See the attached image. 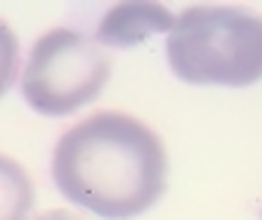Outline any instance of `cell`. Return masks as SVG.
<instances>
[{
  "mask_svg": "<svg viewBox=\"0 0 262 220\" xmlns=\"http://www.w3.org/2000/svg\"><path fill=\"white\" fill-rule=\"evenodd\" d=\"M174 15L162 3H118L97 27L100 47H136L147 35L171 33Z\"/></svg>",
  "mask_w": 262,
  "mask_h": 220,
  "instance_id": "277c9868",
  "label": "cell"
},
{
  "mask_svg": "<svg viewBox=\"0 0 262 220\" xmlns=\"http://www.w3.org/2000/svg\"><path fill=\"white\" fill-rule=\"evenodd\" d=\"M112 65L103 47L89 35L59 27L30 47L21 94L27 106L45 117L74 115L106 88Z\"/></svg>",
  "mask_w": 262,
  "mask_h": 220,
  "instance_id": "3957f363",
  "label": "cell"
},
{
  "mask_svg": "<svg viewBox=\"0 0 262 220\" xmlns=\"http://www.w3.org/2000/svg\"><path fill=\"white\" fill-rule=\"evenodd\" d=\"M168 68L189 85L245 88L262 80V15L236 6H189L165 41Z\"/></svg>",
  "mask_w": 262,
  "mask_h": 220,
  "instance_id": "7a4b0ae2",
  "label": "cell"
},
{
  "mask_svg": "<svg viewBox=\"0 0 262 220\" xmlns=\"http://www.w3.org/2000/svg\"><path fill=\"white\" fill-rule=\"evenodd\" d=\"M50 174L68 203L103 220H130L165 194L168 153L147 124L97 112L59 138Z\"/></svg>",
  "mask_w": 262,
  "mask_h": 220,
  "instance_id": "6da1fadb",
  "label": "cell"
},
{
  "mask_svg": "<svg viewBox=\"0 0 262 220\" xmlns=\"http://www.w3.org/2000/svg\"><path fill=\"white\" fill-rule=\"evenodd\" d=\"M18 65H21V47H18V35L6 21H0V97L12 88L15 77H18Z\"/></svg>",
  "mask_w": 262,
  "mask_h": 220,
  "instance_id": "8992f818",
  "label": "cell"
},
{
  "mask_svg": "<svg viewBox=\"0 0 262 220\" xmlns=\"http://www.w3.org/2000/svg\"><path fill=\"white\" fill-rule=\"evenodd\" d=\"M36 203V188L21 164L0 153V220H27Z\"/></svg>",
  "mask_w": 262,
  "mask_h": 220,
  "instance_id": "5b68a950",
  "label": "cell"
},
{
  "mask_svg": "<svg viewBox=\"0 0 262 220\" xmlns=\"http://www.w3.org/2000/svg\"><path fill=\"white\" fill-rule=\"evenodd\" d=\"M38 220H80V217H74L71 211H48V214H41Z\"/></svg>",
  "mask_w": 262,
  "mask_h": 220,
  "instance_id": "52a82bcc",
  "label": "cell"
}]
</instances>
